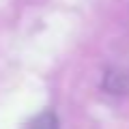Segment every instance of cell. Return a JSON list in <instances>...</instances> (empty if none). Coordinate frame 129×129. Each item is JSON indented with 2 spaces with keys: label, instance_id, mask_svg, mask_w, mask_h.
Listing matches in <instances>:
<instances>
[{
  "label": "cell",
  "instance_id": "obj_1",
  "mask_svg": "<svg viewBox=\"0 0 129 129\" xmlns=\"http://www.w3.org/2000/svg\"><path fill=\"white\" fill-rule=\"evenodd\" d=\"M24 129H58V118L54 112H43L37 118H32Z\"/></svg>",
  "mask_w": 129,
  "mask_h": 129
}]
</instances>
